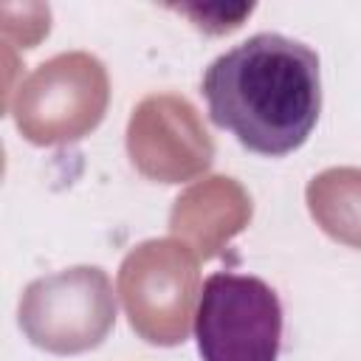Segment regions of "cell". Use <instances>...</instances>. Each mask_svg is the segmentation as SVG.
Returning <instances> with one entry per match:
<instances>
[{
    "label": "cell",
    "mask_w": 361,
    "mask_h": 361,
    "mask_svg": "<svg viewBox=\"0 0 361 361\" xmlns=\"http://www.w3.org/2000/svg\"><path fill=\"white\" fill-rule=\"evenodd\" d=\"M209 118L248 152L282 158L296 152L322 113L319 54L285 34L259 31L203 71Z\"/></svg>",
    "instance_id": "6da1fadb"
},
{
    "label": "cell",
    "mask_w": 361,
    "mask_h": 361,
    "mask_svg": "<svg viewBox=\"0 0 361 361\" xmlns=\"http://www.w3.org/2000/svg\"><path fill=\"white\" fill-rule=\"evenodd\" d=\"M195 341L203 361H276L282 344V302L251 274L206 276L195 307Z\"/></svg>",
    "instance_id": "7a4b0ae2"
}]
</instances>
